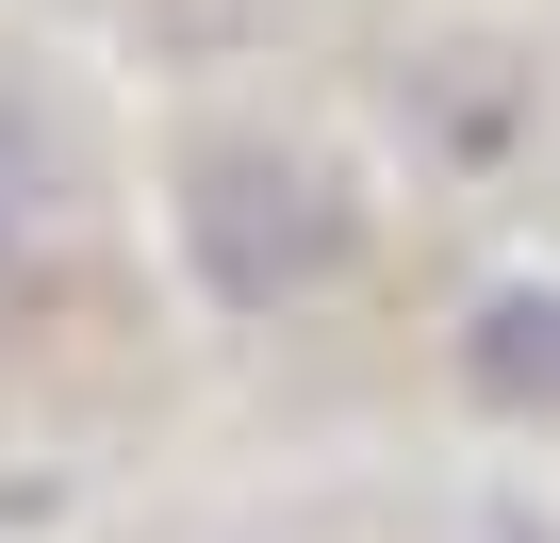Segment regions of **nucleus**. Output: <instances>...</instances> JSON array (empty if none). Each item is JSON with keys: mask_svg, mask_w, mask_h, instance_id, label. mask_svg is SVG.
<instances>
[{"mask_svg": "<svg viewBox=\"0 0 560 543\" xmlns=\"http://www.w3.org/2000/svg\"><path fill=\"white\" fill-rule=\"evenodd\" d=\"M182 231H198V263H214V297H231V314H280V297L347 281V181L298 165V149H264V132L198 149Z\"/></svg>", "mask_w": 560, "mask_h": 543, "instance_id": "f257e3e1", "label": "nucleus"}, {"mask_svg": "<svg viewBox=\"0 0 560 543\" xmlns=\"http://www.w3.org/2000/svg\"><path fill=\"white\" fill-rule=\"evenodd\" d=\"M462 379L494 396V412H560V297H478V330H462Z\"/></svg>", "mask_w": 560, "mask_h": 543, "instance_id": "f03ea898", "label": "nucleus"}, {"mask_svg": "<svg viewBox=\"0 0 560 543\" xmlns=\"http://www.w3.org/2000/svg\"><path fill=\"white\" fill-rule=\"evenodd\" d=\"M34 247H50V132L0 99V281H18Z\"/></svg>", "mask_w": 560, "mask_h": 543, "instance_id": "7ed1b4c3", "label": "nucleus"}]
</instances>
